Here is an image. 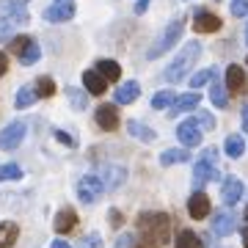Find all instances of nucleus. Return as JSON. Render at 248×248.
<instances>
[{
  "mask_svg": "<svg viewBox=\"0 0 248 248\" xmlns=\"http://www.w3.org/2000/svg\"><path fill=\"white\" fill-rule=\"evenodd\" d=\"M135 248H160L171 237V218L166 213H143L138 218V232H135Z\"/></svg>",
  "mask_w": 248,
  "mask_h": 248,
  "instance_id": "obj_1",
  "label": "nucleus"
},
{
  "mask_svg": "<svg viewBox=\"0 0 248 248\" xmlns=\"http://www.w3.org/2000/svg\"><path fill=\"white\" fill-rule=\"evenodd\" d=\"M199 55H202V45H199V42H187V45L182 47V53H179L177 58L166 66L163 80H166V83H179L187 72L193 69V63L199 61Z\"/></svg>",
  "mask_w": 248,
  "mask_h": 248,
  "instance_id": "obj_2",
  "label": "nucleus"
},
{
  "mask_svg": "<svg viewBox=\"0 0 248 248\" xmlns=\"http://www.w3.org/2000/svg\"><path fill=\"white\" fill-rule=\"evenodd\" d=\"M210 179H218V149H204L202 157L196 160L193 166V193L196 190H202Z\"/></svg>",
  "mask_w": 248,
  "mask_h": 248,
  "instance_id": "obj_3",
  "label": "nucleus"
},
{
  "mask_svg": "<svg viewBox=\"0 0 248 248\" xmlns=\"http://www.w3.org/2000/svg\"><path fill=\"white\" fill-rule=\"evenodd\" d=\"M28 19V0H0V33H9L11 25H22Z\"/></svg>",
  "mask_w": 248,
  "mask_h": 248,
  "instance_id": "obj_4",
  "label": "nucleus"
},
{
  "mask_svg": "<svg viewBox=\"0 0 248 248\" xmlns=\"http://www.w3.org/2000/svg\"><path fill=\"white\" fill-rule=\"evenodd\" d=\"M182 31H185V19H171L169 22V28H166V31H163V33H160V39L157 42H155V45L149 47V50H146V58H160V55L163 53H169L171 47L177 45L179 42V36H182Z\"/></svg>",
  "mask_w": 248,
  "mask_h": 248,
  "instance_id": "obj_5",
  "label": "nucleus"
},
{
  "mask_svg": "<svg viewBox=\"0 0 248 248\" xmlns=\"http://www.w3.org/2000/svg\"><path fill=\"white\" fill-rule=\"evenodd\" d=\"M105 193V187H102V182H99L97 174H86V177L78 182V199L83 204H94L99 202V196Z\"/></svg>",
  "mask_w": 248,
  "mask_h": 248,
  "instance_id": "obj_6",
  "label": "nucleus"
},
{
  "mask_svg": "<svg viewBox=\"0 0 248 248\" xmlns=\"http://www.w3.org/2000/svg\"><path fill=\"white\" fill-rule=\"evenodd\" d=\"M97 177L102 182L105 190H116V187L124 185V179H127V169L124 166H113V163H108V166H99L97 169Z\"/></svg>",
  "mask_w": 248,
  "mask_h": 248,
  "instance_id": "obj_7",
  "label": "nucleus"
},
{
  "mask_svg": "<svg viewBox=\"0 0 248 248\" xmlns=\"http://www.w3.org/2000/svg\"><path fill=\"white\" fill-rule=\"evenodd\" d=\"M202 127H199V122L196 119H185V122H179L177 127V138L182 146H199L202 143Z\"/></svg>",
  "mask_w": 248,
  "mask_h": 248,
  "instance_id": "obj_8",
  "label": "nucleus"
},
{
  "mask_svg": "<svg viewBox=\"0 0 248 248\" xmlns=\"http://www.w3.org/2000/svg\"><path fill=\"white\" fill-rule=\"evenodd\" d=\"M22 138H25V124L22 122H11L6 130H0V149H17L19 143H22Z\"/></svg>",
  "mask_w": 248,
  "mask_h": 248,
  "instance_id": "obj_9",
  "label": "nucleus"
},
{
  "mask_svg": "<svg viewBox=\"0 0 248 248\" xmlns=\"http://www.w3.org/2000/svg\"><path fill=\"white\" fill-rule=\"evenodd\" d=\"M72 17H75V3L72 0H58L55 6H50L45 11L47 22H69Z\"/></svg>",
  "mask_w": 248,
  "mask_h": 248,
  "instance_id": "obj_10",
  "label": "nucleus"
},
{
  "mask_svg": "<svg viewBox=\"0 0 248 248\" xmlns=\"http://www.w3.org/2000/svg\"><path fill=\"white\" fill-rule=\"evenodd\" d=\"M221 28V17H215L213 11H196L193 17V31L196 33H215Z\"/></svg>",
  "mask_w": 248,
  "mask_h": 248,
  "instance_id": "obj_11",
  "label": "nucleus"
},
{
  "mask_svg": "<svg viewBox=\"0 0 248 248\" xmlns=\"http://www.w3.org/2000/svg\"><path fill=\"white\" fill-rule=\"evenodd\" d=\"M187 213H190V218H196V221L207 218V215H210V199H207V193L196 190V193L187 199Z\"/></svg>",
  "mask_w": 248,
  "mask_h": 248,
  "instance_id": "obj_12",
  "label": "nucleus"
},
{
  "mask_svg": "<svg viewBox=\"0 0 248 248\" xmlns=\"http://www.w3.org/2000/svg\"><path fill=\"white\" fill-rule=\"evenodd\" d=\"M234 229H237V218H234V213H229V210H221V213L213 218V232L218 237H226V234H232Z\"/></svg>",
  "mask_w": 248,
  "mask_h": 248,
  "instance_id": "obj_13",
  "label": "nucleus"
},
{
  "mask_svg": "<svg viewBox=\"0 0 248 248\" xmlns=\"http://www.w3.org/2000/svg\"><path fill=\"white\" fill-rule=\"evenodd\" d=\"M243 193H246V185L240 182V179H226L223 182V190H221V199H223V204L226 207H232V204H237L240 199H243Z\"/></svg>",
  "mask_w": 248,
  "mask_h": 248,
  "instance_id": "obj_14",
  "label": "nucleus"
},
{
  "mask_svg": "<svg viewBox=\"0 0 248 248\" xmlns=\"http://www.w3.org/2000/svg\"><path fill=\"white\" fill-rule=\"evenodd\" d=\"M94 119H97V124L102 130H116V127H119V110H116L113 105H99Z\"/></svg>",
  "mask_w": 248,
  "mask_h": 248,
  "instance_id": "obj_15",
  "label": "nucleus"
},
{
  "mask_svg": "<svg viewBox=\"0 0 248 248\" xmlns=\"http://www.w3.org/2000/svg\"><path fill=\"white\" fill-rule=\"evenodd\" d=\"M83 86H86V91H89V94L99 97V94H105L108 80L102 78V75H99L97 69H89V72H83Z\"/></svg>",
  "mask_w": 248,
  "mask_h": 248,
  "instance_id": "obj_16",
  "label": "nucleus"
},
{
  "mask_svg": "<svg viewBox=\"0 0 248 248\" xmlns=\"http://www.w3.org/2000/svg\"><path fill=\"white\" fill-rule=\"evenodd\" d=\"M55 232H58V234H66V232H72L75 229V226H78V213H75V210H69V207H63L61 213L55 215Z\"/></svg>",
  "mask_w": 248,
  "mask_h": 248,
  "instance_id": "obj_17",
  "label": "nucleus"
},
{
  "mask_svg": "<svg viewBox=\"0 0 248 248\" xmlns=\"http://www.w3.org/2000/svg\"><path fill=\"white\" fill-rule=\"evenodd\" d=\"M199 102H202V97H199V91L182 94V97H177V102L171 105V110H169V113H171V116H179V113H185V110H193V108H199Z\"/></svg>",
  "mask_w": 248,
  "mask_h": 248,
  "instance_id": "obj_18",
  "label": "nucleus"
},
{
  "mask_svg": "<svg viewBox=\"0 0 248 248\" xmlns=\"http://www.w3.org/2000/svg\"><path fill=\"white\" fill-rule=\"evenodd\" d=\"M138 94H141V86H138L135 80H130V83H124V86L116 89V102H119V105H130V102L138 99Z\"/></svg>",
  "mask_w": 248,
  "mask_h": 248,
  "instance_id": "obj_19",
  "label": "nucleus"
},
{
  "mask_svg": "<svg viewBox=\"0 0 248 248\" xmlns=\"http://www.w3.org/2000/svg\"><path fill=\"white\" fill-rule=\"evenodd\" d=\"M243 86H246V75H243V69H240L237 63H232L229 69H226V89L232 94H240Z\"/></svg>",
  "mask_w": 248,
  "mask_h": 248,
  "instance_id": "obj_20",
  "label": "nucleus"
},
{
  "mask_svg": "<svg viewBox=\"0 0 248 248\" xmlns=\"http://www.w3.org/2000/svg\"><path fill=\"white\" fill-rule=\"evenodd\" d=\"M97 72L105 80H110V83H116V80L122 78V66H119L113 58H99V61H97Z\"/></svg>",
  "mask_w": 248,
  "mask_h": 248,
  "instance_id": "obj_21",
  "label": "nucleus"
},
{
  "mask_svg": "<svg viewBox=\"0 0 248 248\" xmlns=\"http://www.w3.org/2000/svg\"><path fill=\"white\" fill-rule=\"evenodd\" d=\"M19 237V226L14 221H3L0 223V248H11Z\"/></svg>",
  "mask_w": 248,
  "mask_h": 248,
  "instance_id": "obj_22",
  "label": "nucleus"
},
{
  "mask_svg": "<svg viewBox=\"0 0 248 248\" xmlns=\"http://www.w3.org/2000/svg\"><path fill=\"white\" fill-rule=\"evenodd\" d=\"M210 99H213L215 108H226L229 105V94H226V83L218 80V75L213 78V86H210Z\"/></svg>",
  "mask_w": 248,
  "mask_h": 248,
  "instance_id": "obj_23",
  "label": "nucleus"
},
{
  "mask_svg": "<svg viewBox=\"0 0 248 248\" xmlns=\"http://www.w3.org/2000/svg\"><path fill=\"white\" fill-rule=\"evenodd\" d=\"M66 97L72 99V108H75V110H86V108H89V91L86 89H75V86H66Z\"/></svg>",
  "mask_w": 248,
  "mask_h": 248,
  "instance_id": "obj_24",
  "label": "nucleus"
},
{
  "mask_svg": "<svg viewBox=\"0 0 248 248\" xmlns=\"http://www.w3.org/2000/svg\"><path fill=\"white\" fill-rule=\"evenodd\" d=\"M127 130H130V135H135L138 141H143V143H152L157 135H155V130H149L146 124H141V122H127Z\"/></svg>",
  "mask_w": 248,
  "mask_h": 248,
  "instance_id": "obj_25",
  "label": "nucleus"
},
{
  "mask_svg": "<svg viewBox=\"0 0 248 248\" xmlns=\"http://www.w3.org/2000/svg\"><path fill=\"white\" fill-rule=\"evenodd\" d=\"M174 246H177V248H204V243H202V237H199L196 232L182 229L177 234V240H174Z\"/></svg>",
  "mask_w": 248,
  "mask_h": 248,
  "instance_id": "obj_26",
  "label": "nucleus"
},
{
  "mask_svg": "<svg viewBox=\"0 0 248 248\" xmlns=\"http://www.w3.org/2000/svg\"><path fill=\"white\" fill-rule=\"evenodd\" d=\"M223 152H226L232 160L243 157V152H246V141H243V135H229L226 143H223Z\"/></svg>",
  "mask_w": 248,
  "mask_h": 248,
  "instance_id": "obj_27",
  "label": "nucleus"
},
{
  "mask_svg": "<svg viewBox=\"0 0 248 248\" xmlns=\"http://www.w3.org/2000/svg\"><path fill=\"white\" fill-rule=\"evenodd\" d=\"M190 160V152L185 149H166L163 155H160V163L163 166H174V163H187Z\"/></svg>",
  "mask_w": 248,
  "mask_h": 248,
  "instance_id": "obj_28",
  "label": "nucleus"
},
{
  "mask_svg": "<svg viewBox=\"0 0 248 248\" xmlns=\"http://www.w3.org/2000/svg\"><path fill=\"white\" fill-rule=\"evenodd\" d=\"M31 45H33V39H31V36H14V39L9 42V53H14L17 58H22V55L31 50Z\"/></svg>",
  "mask_w": 248,
  "mask_h": 248,
  "instance_id": "obj_29",
  "label": "nucleus"
},
{
  "mask_svg": "<svg viewBox=\"0 0 248 248\" xmlns=\"http://www.w3.org/2000/svg\"><path fill=\"white\" fill-rule=\"evenodd\" d=\"M36 99V89H31V86H19L17 97H14V105L17 108H31Z\"/></svg>",
  "mask_w": 248,
  "mask_h": 248,
  "instance_id": "obj_30",
  "label": "nucleus"
},
{
  "mask_svg": "<svg viewBox=\"0 0 248 248\" xmlns=\"http://www.w3.org/2000/svg\"><path fill=\"white\" fill-rule=\"evenodd\" d=\"M55 94V80L53 78H39L36 80V97H42V99H47V97H53Z\"/></svg>",
  "mask_w": 248,
  "mask_h": 248,
  "instance_id": "obj_31",
  "label": "nucleus"
},
{
  "mask_svg": "<svg viewBox=\"0 0 248 248\" xmlns=\"http://www.w3.org/2000/svg\"><path fill=\"white\" fill-rule=\"evenodd\" d=\"M177 102V97L171 94V91H160V94H155L152 97V108H169L171 110V105Z\"/></svg>",
  "mask_w": 248,
  "mask_h": 248,
  "instance_id": "obj_32",
  "label": "nucleus"
},
{
  "mask_svg": "<svg viewBox=\"0 0 248 248\" xmlns=\"http://www.w3.org/2000/svg\"><path fill=\"white\" fill-rule=\"evenodd\" d=\"M19 177H22V169H19L17 163L0 166V182H6V179H19Z\"/></svg>",
  "mask_w": 248,
  "mask_h": 248,
  "instance_id": "obj_33",
  "label": "nucleus"
},
{
  "mask_svg": "<svg viewBox=\"0 0 248 248\" xmlns=\"http://www.w3.org/2000/svg\"><path fill=\"white\" fill-rule=\"evenodd\" d=\"M213 78H215V72H213V69H202V72H196L193 78H190V86H193V91H196L199 86H204V83H210Z\"/></svg>",
  "mask_w": 248,
  "mask_h": 248,
  "instance_id": "obj_34",
  "label": "nucleus"
},
{
  "mask_svg": "<svg viewBox=\"0 0 248 248\" xmlns=\"http://www.w3.org/2000/svg\"><path fill=\"white\" fill-rule=\"evenodd\" d=\"M39 55H42V47H39V42H33V45H31V50L19 58V63H22V66H31V63L39 61Z\"/></svg>",
  "mask_w": 248,
  "mask_h": 248,
  "instance_id": "obj_35",
  "label": "nucleus"
},
{
  "mask_svg": "<svg viewBox=\"0 0 248 248\" xmlns=\"http://www.w3.org/2000/svg\"><path fill=\"white\" fill-rule=\"evenodd\" d=\"M229 9L234 17H248V0H232Z\"/></svg>",
  "mask_w": 248,
  "mask_h": 248,
  "instance_id": "obj_36",
  "label": "nucleus"
},
{
  "mask_svg": "<svg viewBox=\"0 0 248 248\" xmlns=\"http://www.w3.org/2000/svg\"><path fill=\"white\" fill-rule=\"evenodd\" d=\"M193 119L199 122V127H202V130H213V127H215V119L210 113H204V110H202V113H196Z\"/></svg>",
  "mask_w": 248,
  "mask_h": 248,
  "instance_id": "obj_37",
  "label": "nucleus"
},
{
  "mask_svg": "<svg viewBox=\"0 0 248 248\" xmlns=\"http://www.w3.org/2000/svg\"><path fill=\"white\" fill-rule=\"evenodd\" d=\"M135 243H138L135 234H122V237L116 240V248H135Z\"/></svg>",
  "mask_w": 248,
  "mask_h": 248,
  "instance_id": "obj_38",
  "label": "nucleus"
},
{
  "mask_svg": "<svg viewBox=\"0 0 248 248\" xmlns=\"http://www.w3.org/2000/svg\"><path fill=\"white\" fill-rule=\"evenodd\" d=\"M80 248H102V237L99 234H89V237H83Z\"/></svg>",
  "mask_w": 248,
  "mask_h": 248,
  "instance_id": "obj_39",
  "label": "nucleus"
},
{
  "mask_svg": "<svg viewBox=\"0 0 248 248\" xmlns=\"http://www.w3.org/2000/svg\"><path fill=\"white\" fill-rule=\"evenodd\" d=\"M110 223H113V226H122V223H124V218H122L119 210H110Z\"/></svg>",
  "mask_w": 248,
  "mask_h": 248,
  "instance_id": "obj_40",
  "label": "nucleus"
},
{
  "mask_svg": "<svg viewBox=\"0 0 248 248\" xmlns=\"http://www.w3.org/2000/svg\"><path fill=\"white\" fill-rule=\"evenodd\" d=\"M6 69H9V58H6V53L0 50V78L6 75Z\"/></svg>",
  "mask_w": 248,
  "mask_h": 248,
  "instance_id": "obj_41",
  "label": "nucleus"
},
{
  "mask_svg": "<svg viewBox=\"0 0 248 248\" xmlns=\"http://www.w3.org/2000/svg\"><path fill=\"white\" fill-rule=\"evenodd\" d=\"M149 3L152 0H138V3H135V14H143V11L149 9Z\"/></svg>",
  "mask_w": 248,
  "mask_h": 248,
  "instance_id": "obj_42",
  "label": "nucleus"
},
{
  "mask_svg": "<svg viewBox=\"0 0 248 248\" xmlns=\"http://www.w3.org/2000/svg\"><path fill=\"white\" fill-rule=\"evenodd\" d=\"M58 141H63V143H69V146H75V141H72L66 133H58Z\"/></svg>",
  "mask_w": 248,
  "mask_h": 248,
  "instance_id": "obj_43",
  "label": "nucleus"
},
{
  "mask_svg": "<svg viewBox=\"0 0 248 248\" xmlns=\"http://www.w3.org/2000/svg\"><path fill=\"white\" fill-rule=\"evenodd\" d=\"M50 248H72V246H69V243H66V240H55V243H53V246H50Z\"/></svg>",
  "mask_w": 248,
  "mask_h": 248,
  "instance_id": "obj_44",
  "label": "nucleus"
},
{
  "mask_svg": "<svg viewBox=\"0 0 248 248\" xmlns=\"http://www.w3.org/2000/svg\"><path fill=\"white\" fill-rule=\"evenodd\" d=\"M243 130H246V133H248V105L243 108Z\"/></svg>",
  "mask_w": 248,
  "mask_h": 248,
  "instance_id": "obj_45",
  "label": "nucleus"
},
{
  "mask_svg": "<svg viewBox=\"0 0 248 248\" xmlns=\"http://www.w3.org/2000/svg\"><path fill=\"white\" fill-rule=\"evenodd\" d=\"M243 246L248 248V226H246V229H243Z\"/></svg>",
  "mask_w": 248,
  "mask_h": 248,
  "instance_id": "obj_46",
  "label": "nucleus"
},
{
  "mask_svg": "<svg viewBox=\"0 0 248 248\" xmlns=\"http://www.w3.org/2000/svg\"><path fill=\"white\" fill-rule=\"evenodd\" d=\"M246 42H248V28H246Z\"/></svg>",
  "mask_w": 248,
  "mask_h": 248,
  "instance_id": "obj_47",
  "label": "nucleus"
},
{
  "mask_svg": "<svg viewBox=\"0 0 248 248\" xmlns=\"http://www.w3.org/2000/svg\"><path fill=\"white\" fill-rule=\"evenodd\" d=\"M246 218H248V207H246Z\"/></svg>",
  "mask_w": 248,
  "mask_h": 248,
  "instance_id": "obj_48",
  "label": "nucleus"
}]
</instances>
